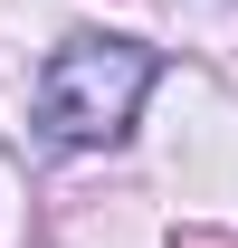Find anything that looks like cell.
<instances>
[{
  "label": "cell",
  "mask_w": 238,
  "mask_h": 248,
  "mask_svg": "<svg viewBox=\"0 0 238 248\" xmlns=\"http://www.w3.org/2000/svg\"><path fill=\"white\" fill-rule=\"evenodd\" d=\"M152 77H162V48H143V38H67V48H48V67H38L29 86V124L48 153H105V143H124L134 134V115H143Z\"/></svg>",
  "instance_id": "1"
},
{
  "label": "cell",
  "mask_w": 238,
  "mask_h": 248,
  "mask_svg": "<svg viewBox=\"0 0 238 248\" xmlns=\"http://www.w3.org/2000/svg\"><path fill=\"white\" fill-rule=\"evenodd\" d=\"M172 248H229V239H200V229H181V239H172Z\"/></svg>",
  "instance_id": "2"
}]
</instances>
